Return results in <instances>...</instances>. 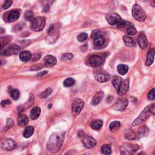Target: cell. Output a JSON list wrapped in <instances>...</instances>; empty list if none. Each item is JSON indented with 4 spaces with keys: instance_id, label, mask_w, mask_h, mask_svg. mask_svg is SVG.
<instances>
[{
    "instance_id": "6da1fadb",
    "label": "cell",
    "mask_w": 155,
    "mask_h": 155,
    "mask_svg": "<svg viewBox=\"0 0 155 155\" xmlns=\"http://www.w3.org/2000/svg\"><path fill=\"white\" fill-rule=\"evenodd\" d=\"M64 132H55L50 136L47 144V148L49 151L55 153L60 150L64 142Z\"/></svg>"
},
{
    "instance_id": "7a4b0ae2",
    "label": "cell",
    "mask_w": 155,
    "mask_h": 155,
    "mask_svg": "<svg viewBox=\"0 0 155 155\" xmlns=\"http://www.w3.org/2000/svg\"><path fill=\"white\" fill-rule=\"evenodd\" d=\"M91 38L93 39L94 45L97 48L104 47L107 45L106 33L99 30H95L91 33Z\"/></svg>"
},
{
    "instance_id": "3957f363",
    "label": "cell",
    "mask_w": 155,
    "mask_h": 155,
    "mask_svg": "<svg viewBox=\"0 0 155 155\" xmlns=\"http://www.w3.org/2000/svg\"><path fill=\"white\" fill-rule=\"evenodd\" d=\"M155 112V105L154 104H151L147 106L138 116V117L134 120L132 123L133 126H138L144 122L151 114H154Z\"/></svg>"
},
{
    "instance_id": "277c9868",
    "label": "cell",
    "mask_w": 155,
    "mask_h": 155,
    "mask_svg": "<svg viewBox=\"0 0 155 155\" xmlns=\"http://www.w3.org/2000/svg\"><path fill=\"white\" fill-rule=\"evenodd\" d=\"M132 15L136 20L139 22H143L147 18L144 10L138 4L135 5L132 8Z\"/></svg>"
},
{
    "instance_id": "5b68a950",
    "label": "cell",
    "mask_w": 155,
    "mask_h": 155,
    "mask_svg": "<svg viewBox=\"0 0 155 155\" xmlns=\"http://www.w3.org/2000/svg\"><path fill=\"white\" fill-rule=\"evenodd\" d=\"M139 148L138 145L126 143L120 147V155H133Z\"/></svg>"
},
{
    "instance_id": "8992f818",
    "label": "cell",
    "mask_w": 155,
    "mask_h": 155,
    "mask_svg": "<svg viewBox=\"0 0 155 155\" xmlns=\"http://www.w3.org/2000/svg\"><path fill=\"white\" fill-rule=\"evenodd\" d=\"M48 36L46 38V41L48 43L52 44L59 37V30L58 27L55 25H51L47 30Z\"/></svg>"
},
{
    "instance_id": "52a82bcc",
    "label": "cell",
    "mask_w": 155,
    "mask_h": 155,
    "mask_svg": "<svg viewBox=\"0 0 155 155\" xmlns=\"http://www.w3.org/2000/svg\"><path fill=\"white\" fill-rule=\"evenodd\" d=\"M45 24V18L42 17H38L32 21L30 29L35 32H40L43 30Z\"/></svg>"
},
{
    "instance_id": "ba28073f",
    "label": "cell",
    "mask_w": 155,
    "mask_h": 155,
    "mask_svg": "<svg viewBox=\"0 0 155 155\" xmlns=\"http://www.w3.org/2000/svg\"><path fill=\"white\" fill-rule=\"evenodd\" d=\"M21 47L17 44H12L5 49H2L1 51V55L5 56H12L17 55L20 52Z\"/></svg>"
},
{
    "instance_id": "9c48e42d",
    "label": "cell",
    "mask_w": 155,
    "mask_h": 155,
    "mask_svg": "<svg viewBox=\"0 0 155 155\" xmlns=\"http://www.w3.org/2000/svg\"><path fill=\"white\" fill-rule=\"evenodd\" d=\"M84 106V102L82 100L76 98L73 100L72 107V113L73 116H76L79 114Z\"/></svg>"
},
{
    "instance_id": "30bf717a",
    "label": "cell",
    "mask_w": 155,
    "mask_h": 155,
    "mask_svg": "<svg viewBox=\"0 0 155 155\" xmlns=\"http://www.w3.org/2000/svg\"><path fill=\"white\" fill-rule=\"evenodd\" d=\"M104 63V59L99 55H92L90 57L87 61V64L91 67H99Z\"/></svg>"
},
{
    "instance_id": "8fae6325",
    "label": "cell",
    "mask_w": 155,
    "mask_h": 155,
    "mask_svg": "<svg viewBox=\"0 0 155 155\" xmlns=\"http://www.w3.org/2000/svg\"><path fill=\"white\" fill-rule=\"evenodd\" d=\"M20 16V12L18 10H12L4 14L3 19L8 23H12L17 20Z\"/></svg>"
},
{
    "instance_id": "7c38bea8",
    "label": "cell",
    "mask_w": 155,
    "mask_h": 155,
    "mask_svg": "<svg viewBox=\"0 0 155 155\" xmlns=\"http://www.w3.org/2000/svg\"><path fill=\"white\" fill-rule=\"evenodd\" d=\"M17 143L14 140L6 138L4 139L1 142V147L3 149L7 151H11L17 147Z\"/></svg>"
},
{
    "instance_id": "4fadbf2b",
    "label": "cell",
    "mask_w": 155,
    "mask_h": 155,
    "mask_svg": "<svg viewBox=\"0 0 155 155\" xmlns=\"http://www.w3.org/2000/svg\"><path fill=\"white\" fill-rule=\"evenodd\" d=\"M106 20L110 25H112V26L116 25L117 26L119 24H120L121 23L122 21L121 17L118 14H115V13L107 15Z\"/></svg>"
},
{
    "instance_id": "5bb4252c",
    "label": "cell",
    "mask_w": 155,
    "mask_h": 155,
    "mask_svg": "<svg viewBox=\"0 0 155 155\" xmlns=\"http://www.w3.org/2000/svg\"><path fill=\"white\" fill-rule=\"evenodd\" d=\"M129 104V101L126 98H120L115 103L113 108L117 111H123L124 110Z\"/></svg>"
},
{
    "instance_id": "9a60e30c",
    "label": "cell",
    "mask_w": 155,
    "mask_h": 155,
    "mask_svg": "<svg viewBox=\"0 0 155 155\" xmlns=\"http://www.w3.org/2000/svg\"><path fill=\"white\" fill-rule=\"evenodd\" d=\"M82 143L86 148H92L96 145V141L90 136H85L82 139Z\"/></svg>"
},
{
    "instance_id": "2e32d148",
    "label": "cell",
    "mask_w": 155,
    "mask_h": 155,
    "mask_svg": "<svg viewBox=\"0 0 155 155\" xmlns=\"http://www.w3.org/2000/svg\"><path fill=\"white\" fill-rule=\"evenodd\" d=\"M129 85H130V81L129 79H126L124 80L119 88L117 91L118 95L120 96H122V95H124L126 93H127L129 89Z\"/></svg>"
},
{
    "instance_id": "e0dca14e",
    "label": "cell",
    "mask_w": 155,
    "mask_h": 155,
    "mask_svg": "<svg viewBox=\"0 0 155 155\" xmlns=\"http://www.w3.org/2000/svg\"><path fill=\"white\" fill-rule=\"evenodd\" d=\"M138 44L139 46L142 49H145L148 45V40L146 36L144 33H141L137 39Z\"/></svg>"
},
{
    "instance_id": "ac0fdd59",
    "label": "cell",
    "mask_w": 155,
    "mask_h": 155,
    "mask_svg": "<svg viewBox=\"0 0 155 155\" xmlns=\"http://www.w3.org/2000/svg\"><path fill=\"white\" fill-rule=\"evenodd\" d=\"M154 55H155V51L154 48H151L147 54V59L145 63V64L146 66H150L153 61H154Z\"/></svg>"
},
{
    "instance_id": "d6986e66",
    "label": "cell",
    "mask_w": 155,
    "mask_h": 155,
    "mask_svg": "<svg viewBox=\"0 0 155 155\" xmlns=\"http://www.w3.org/2000/svg\"><path fill=\"white\" fill-rule=\"evenodd\" d=\"M44 61L45 65L47 66H54L56 65L57 63V60L56 58L52 55L46 56L44 59Z\"/></svg>"
},
{
    "instance_id": "ffe728a7",
    "label": "cell",
    "mask_w": 155,
    "mask_h": 155,
    "mask_svg": "<svg viewBox=\"0 0 155 155\" xmlns=\"http://www.w3.org/2000/svg\"><path fill=\"white\" fill-rule=\"evenodd\" d=\"M103 97H104V93H103L102 91H99L97 92L93 98H92V100H91V104H92V105L96 106V105L99 104V103L101 102V100L102 99Z\"/></svg>"
},
{
    "instance_id": "44dd1931",
    "label": "cell",
    "mask_w": 155,
    "mask_h": 155,
    "mask_svg": "<svg viewBox=\"0 0 155 155\" xmlns=\"http://www.w3.org/2000/svg\"><path fill=\"white\" fill-rule=\"evenodd\" d=\"M110 79V76L107 73H99L96 76V80L101 83H104Z\"/></svg>"
},
{
    "instance_id": "7402d4cb",
    "label": "cell",
    "mask_w": 155,
    "mask_h": 155,
    "mask_svg": "<svg viewBox=\"0 0 155 155\" xmlns=\"http://www.w3.org/2000/svg\"><path fill=\"white\" fill-rule=\"evenodd\" d=\"M149 132V129L147 126H142L138 131L136 133V138H141L146 136Z\"/></svg>"
},
{
    "instance_id": "603a6c76",
    "label": "cell",
    "mask_w": 155,
    "mask_h": 155,
    "mask_svg": "<svg viewBox=\"0 0 155 155\" xmlns=\"http://www.w3.org/2000/svg\"><path fill=\"white\" fill-rule=\"evenodd\" d=\"M32 57V54L29 51H23L20 54V59L23 62L29 61Z\"/></svg>"
},
{
    "instance_id": "cb8c5ba5",
    "label": "cell",
    "mask_w": 155,
    "mask_h": 155,
    "mask_svg": "<svg viewBox=\"0 0 155 155\" xmlns=\"http://www.w3.org/2000/svg\"><path fill=\"white\" fill-rule=\"evenodd\" d=\"M41 109L38 107H35L32 109L30 113V117L32 120L37 119L41 114Z\"/></svg>"
},
{
    "instance_id": "d4e9b609",
    "label": "cell",
    "mask_w": 155,
    "mask_h": 155,
    "mask_svg": "<svg viewBox=\"0 0 155 155\" xmlns=\"http://www.w3.org/2000/svg\"><path fill=\"white\" fill-rule=\"evenodd\" d=\"M103 125L102 121L100 119H96L91 122V127L95 130H99L101 129Z\"/></svg>"
},
{
    "instance_id": "484cf974",
    "label": "cell",
    "mask_w": 155,
    "mask_h": 155,
    "mask_svg": "<svg viewBox=\"0 0 155 155\" xmlns=\"http://www.w3.org/2000/svg\"><path fill=\"white\" fill-rule=\"evenodd\" d=\"M29 122V119L27 116L25 115H21L18 117V125L21 127L26 126Z\"/></svg>"
},
{
    "instance_id": "4316f807",
    "label": "cell",
    "mask_w": 155,
    "mask_h": 155,
    "mask_svg": "<svg viewBox=\"0 0 155 155\" xmlns=\"http://www.w3.org/2000/svg\"><path fill=\"white\" fill-rule=\"evenodd\" d=\"M101 151L103 154L110 155L112 153V147L109 144H104L102 146Z\"/></svg>"
},
{
    "instance_id": "83f0119b",
    "label": "cell",
    "mask_w": 155,
    "mask_h": 155,
    "mask_svg": "<svg viewBox=\"0 0 155 155\" xmlns=\"http://www.w3.org/2000/svg\"><path fill=\"white\" fill-rule=\"evenodd\" d=\"M117 70L120 75H124L129 71V66L125 64H119L117 67Z\"/></svg>"
},
{
    "instance_id": "f1b7e54d",
    "label": "cell",
    "mask_w": 155,
    "mask_h": 155,
    "mask_svg": "<svg viewBox=\"0 0 155 155\" xmlns=\"http://www.w3.org/2000/svg\"><path fill=\"white\" fill-rule=\"evenodd\" d=\"M122 79L121 78H120L119 76H115L113 78V81H112V83L113 85L115 87V88L118 91V89L119 88L121 84H122Z\"/></svg>"
},
{
    "instance_id": "f546056e",
    "label": "cell",
    "mask_w": 155,
    "mask_h": 155,
    "mask_svg": "<svg viewBox=\"0 0 155 155\" xmlns=\"http://www.w3.org/2000/svg\"><path fill=\"white\" fill-rule=\"evenodd\" d=\"M33 132H34L33 127L32 126H28L25 129L23 132V136L26 138H29L33 134Z\"/></svg>"
},
{
    "instance_id": "4dcf8cb0",
    "label": "cell",
    "mask_w": 155,
    "mask_h": 155,
    "mask_svg": "<svg viewBox=\"0 0 155 155\" xmlns=\"http://www.w3.org/2000/svg\"><path fill=\"white\" fill-rule=\"evenodd\" d=\"M123 41L124 44L129 47H132L135 45L133 39L129 36H124L123 37Z\"/></svg>"
},
{
    "instance_id": "1f68e13d",
    "label": "cell",
    "mask_w": 155,
    "mask_h": 155,
    "mask_svg": "<svg viewBox=\"0 0 155 155\" xmlns=\"http://www.w3.org/2000/svg\"><path fill=\"white\" fill-rule=\"evenodd\" d=\"M12 37L11 36H6L1 38V39H0V41H1L2 49H3L6 45H7L11 42V41L12 40Z\"/></svg>"
},
{
    "instance_id": "d6a6232c",
    "label": "cell",
    "mask_w": 155,
    "mask_h": 155,
    "mask_svg": "<svg viewBox=\"0 0 155 155\" xmlns=\"http://www.w3.org/2000/svg\"><path fill=\"white\" fill-rule=\"evenodd\" d=\"M121 127V123L119 121H113L110 123L109 128L112 132H115Z\"/></svg>"
},
{
    "instance_id": "836d02e7",
    "label": "cell",
    "mask_w": 155,
    "mask_h": 155,
    "mask_svg": "<svg viewBox=\"0 0 155 155\" xmlns=\"http://www.w3.org/2000/svg\"><path fill=\"white\" fill-rule=\"evenodd\" d=\"M125 138L129 140H134L136 138V134L132 130H129L126 132Z\"/></svg>"
},
{
    "instance_id": "e575fe53",
    "label": "cell",
    "mask_w": 155,
    "mask_h": 155,
    "mask_svg": "<svg viewBox=\"0 0 155 155\" xmlns=\"http://www.w3.org/2000/svg\"><path fill=\"white\" fill-rule=\"evenodd\" d=\"M132 25H133L132 23H129V22H127V21H122L121 23L120 24H119L118 26V28L120 30H124V29H127L130 27Z\"/></svg>"
},
{
    "instance_id": "d590c367",
    "label": "cell",
    "mask_w": 155,
    "mask_h": 155,
    "mask_svg": "<svg viewBox=\"0 0 155 155\" xmlns=\"http://www.w3.org/2000/svg\"><path fill=\"white\" fill-rule=\"evenodd\" d=\"M24 18L28 21H32L35 19L33 12L31 11H27L24 14Z\"/></svg>"
},
{
    "instance_id": "8d00e7d4",
    "label": "cell",
    "mask_w": 155,
    "mask_h": 155,
    "mask_svg": "<svg viewBox=\"0 0 155 155\" xmlns=\"http://www.w3.org/2000/svg\"><path fill=\"white\" fill-rule=\"evenodd\" d=\"M11 98L14 100H17L20 98V91L17 89H13L10 91Z\"/></svg>"
},
{
    "instance_id": "74e56055",
    "label": "cell",
    "mask_w": 155,
    "mask_h": 155,
    "mask_svg": "<svg viewBox=\"0 0 155 155\" xmlns=\"http://www.w3.org/2000/svg\"><path fill=\"white\" fill-rule=\"evenodd\" d=\"M51 92H52V90H51V88H47L46 90H45L44 91H42L40 95H39V97L41 98H47L51 93Z\"/></svg>"
},
{
    "instance_id": "f35d334b",
    "label": "cell",
    "mask_w": 155,
    "mask_h": 155,
    "mask_svg": "<svg viewBox=\"0 0 155 155\" xmlns=\"http://www.w3.org/2000/svg\"><path fill=\"white\" fill-rule=\"evenodd\" d=\"M75 82V81L74 79L72 78H69L64 81V85L66 87H69L73 85Z\"/></svg>"
},
{
    "instance_id": "ab89813d",
    "label": "cell",
    "mask_w": 155,
    "mask_h": 155,
    "mask_svg": "<svg viewBox=\"0 0 155 155\" xmlns=\"http://www.w3.org/2000/svg\"><path fill=\"white\" fill-rule=\"evenodd\" d=\"M126 32L129 35H135L137 33V30L133 25L130 26L126 30Z\"/></svg>"
},
{
    "instance_id": "60d3db41",
    "label": "cell",
    "mask_w": 155,
    "mask_h": 155,
    "mask_svg": "<svg viewBox=\"0 0 155 155\" xmlns=\"http://www.w3.org/2000/svg\"><path fill=\"white\" fill-rule=\"evenodd\" d=\"M87 37H88V35L86 33H82L78 36L77 38L79 42H84L87 39Z\"/></svg>"
},
{
    "instance_id": "b9f144b4",
    "label": "cell",
    "mask_w": 155,
    "mask_h": 155,
    "mask_svg": "<svg viewBox=\"0 0 155 155\" xmlns=\"http://www.w3.org/2000/svg\"><path fill=\"white\" fill-rule=\"evenodd\" d=\"M73 58V55L71 53L64 54L61 57V59L64 60H71Z\"/></svg>"
},
{
    "instance_id": "7bdbcfd3",
    "label": "cell",
    "mask_w": 155,
    "mask_h": 155,
    "mask_svg": "<svg viewBox=\"0 0 155 155\" xmlns=\"http://www.w3.org/2000/svg\"><path fill=\"white\" fill-rule=\"evenodd\" d=\"M147 97L148 98V99L152 101L155 99V88H153L151 89L148 93L147 95Z\"/></svg>"
},
{
    "instance_id": "ee69618b",
    "label": "cell",
    "mask_w": 155,
    "mask_h": 155,
    "mask_svg": "<svg viewBox=\"0 0 155 155\" xmlns=\"http://www.w3.org/2000/svg\"><path fill=\"white\" fill-rule=\"evenodd\" d=\"M12 3H13V1H12V0H8V1L5 2V3L3 5L2 8L5 10L8 9L12 6Z\"/></svg>"
},
{
    "instance_id": "f6af8a7d",
    "label": "cell",
    "mask_w": 155,
    "mask_h": 155,
    "mask_svg": "<svg viewBox=\"0 0 155 155\" xmlns=\"http://www.w3.org/2000/svg\"><path fill=\"white\" fill-rule=\"evenodd\" d=\"M13 126H14V121H13V119H11V118H9L7 120V124H6V129L5 130H8L10 128L12 127Z\"/></svg>"
},
{
    "instance_id": "bcb514c9",
    "label": "cell",
    "mask_w": 155,
    "mask_h": 155,
    "mask_svg": "<svg viewBox=\"0 0 155 155\" xmlns=\"http://www.w3.org/2000/svg\"><path fill=\"white\" fill-rule=\"evenodd\" d=\"M41 55H42V54L41 52L35 53L32 57V61H36L39 60L40 59V58L41 57Z\"/></svg>"
},
{
    "instance_id": "7dc6e473",
    "label": "cell",
    "mask_w": 155,
    "mask_h": 155,
    "mask_svg": "<svg viewBox=\"0 0 155 155\" xmlns=\"http://www.w3.org/2000/svg\"><path fill=\"white\" fill-rule=\"evenodd\" d=\"M11 104V101L9 99H7V100H3L1 102V106L2 107H6V106L8 105H9Z\"/></svg>"
},
{
    "instance_id": "c3c4849f",
    "label": "cell",
    "mask_w": 155,
    "mask_h": 155,
    "mask_svg": "<svg viewBox=\"0 0 155 155\" xmlns=\"http://www.w3.org/2000/svg\"><path fill=\"white\" fill-rule=\"evenodd\" d=\"M47 72H48L47 70H44L43 72H39V73H38L36 76H42L46 75L47 73Z\"/></svg>"
},
{
    "instance_id": "681fc988",
    "label": "cell",
    "mask_w": 155,
    "mask_h": 155,
    "mask_svg": "<svg viewBox=\"0 0 155 155\" xmlns=\"http://www.w3.org/2000/svg\"><path fill=\"white\" fill-rule=\"evenodd\" d=\"M84 132H83V131H82V130H80L79 132H78V136H79V137H82V136H84Z\"/></svg>"
},
{
    "instance_id": "f907efd6",
    "label": "cell",
    "mask_w": 155,
    "mask_h": 155,
    "mask_svg": "<svg viewBox=\"0 0 155 155\" xmlns=\"http://www.w3.org/2000/svg\"><path fill=\"white\" fill-rule=\"evenodd\" d=\"M138 155H146V153L145 152H144V151H141L139 153H138Z\"/></svg>"
},
{
    "instance_id": "816d5d0a",
    "label": "cell",
    "mask_w": 155,
    "mask_h": 155,
    "mask_svg": "<svg viewBox=\"0 0 155 155\" xmlns=\"http://www.w3.org/2000/svg\"><path fill=\"white\" fill-rule=\"evenodd\" d=\"M151 5V6L153 7H155V1H152Z\"/></svg>"
},
{
    "instance_id": "f5cc1de1",
    "label": "cell",
    "mask_w": 155,
    "mask_h": 155,
    "mask_svg": "<svg viewBox=\"0 0 155 155\" xmlns=\"http://www.w3.org/2000/svg\"><path fill=\"white\" fill-rule=\"evenodd\" d=\"M51 107V104H49L48 106V109H50Z\"/></svg>"
},
{
    "instance_id": "db71d44e",
    "label": "cell",
    "mask_w": 155,
    "mask_h": 155,
    "mask_svg": "<svg viewBox=\"0 0 155 155\" xmlns=\"http://www.w3.org/2000/svg\"><path fill=\"white\" fill-rule=\"evenodd\" d=\"M153 155H155V150L154 151V153H153Z\"/></svg>"
},
{
    "instance_id": "11a10c76",
    "label": "cell",
    "mask_w": 155,
    "mask_h": 155,
    "mask_svg": "<svg viewBox=\"0 0 155 155\" xmlns=\"http://www.w3.org/2000/svg\"><path fill=\"white\" fill-rule=\"evenodd\" d=\"M28 155H31V154H28Z\"/></svg>"
},
{
    "instance_id": "9f6ffc18",
    "label": "cell",
    "mask_w": 155,
    "mask_h": 155,
    "mask_svg": "<svg viewBox=\"0 0 155 155\" xmlns=\"http://www.w3.org/2000/svg\"><path fill=\"white\" fill-rule=\"evenodd\" d=\"M154 51H155V48H154Z\"/></svg>"
}]
</instances>
